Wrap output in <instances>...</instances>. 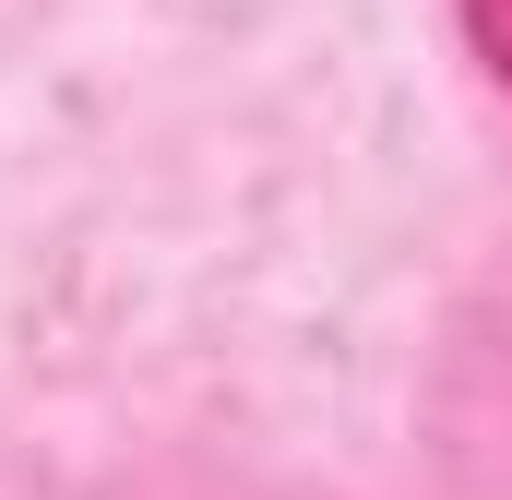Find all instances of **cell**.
<instances>
[{"label":"cell","mask_w":512,"mask_h":500,"mask_svg":"<svg viewBox=\"0 0 512 500\" xmlns=\"http://www.w3.org/2000/svg\"><path fill=\"white\" fill-rule=\"evenodd\" d=\"M453 36H465V60H489L512 84V0H453Z\"/></svg>","instance_id":"1"}]
</instances>
